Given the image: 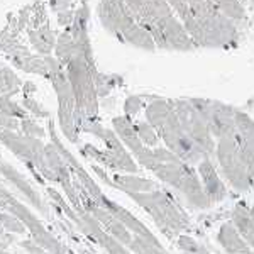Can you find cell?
I'll use <instances>...</instances> for the list:
<instances>
[{"label":"cell","mask_w":254,"mask_h":254,"mask_svg":"<svg viewBox=\"0 0 254 254\" xmlns=\"http://www.w3.org/2000/svg\"><path fill=\"white\" fill-rule=\"evenodd\" d=\"M149 171L156 175L159 182L183 195V198L195 208H208L212 205L203 191L195 166L187 165L180 158H173L170 161H154Z\"/></svg>","instance_id":"cell-1"},{"label":"cell","mask_w":254,"mask_h":254,"mask_svg":"<svg viewBox=\"0 0 254 254\" xmlns=\"http://www.w3.org/2000/svg\"><path fill=\"white\" fill-rule=\"evenodd\" d=\"M134 200L146 208V212L154 219L159 229L166 234H173L178 237L188 227V217L182 207L173 200V196L166 191L153 190L147 193H130Z\"/></svg>","instance_id":"cell-2"},{"label":"cell","mask_w":254,"mask_h":254,"mask_svg":"<svg viewBox=\"0 0 254 254\" xmlns=\"http://www.w3.org/2000/svg\"><path fill=\"white\" fill-rule=\"evenodd\" d=\"M215 156L219 161V170L222 178L237 191H249L254 187V178L246 165L243 154L236 141V134L224 137L215 146Z\"/></svg>","instance_id":"cell-3"},{"label":"cell","mask_w":254,"mask_h":254,"mask_svg":"<svg viewBox=\"0 0 254 254\" xmlns=\"http://www.w3.org/2000/svg\"><path fill=\"white\" fill-rule=\"evenodd\" d=\"M154 122L159 126L166 147L182 159L183 163H187L190 166H196L203 158H207L203 154V151L191 141L190 136L180 124V121L171 112L165 110L163 114H158L154 117Z\"/></svg>","instance_id":"cell-4"},{"label":"cell","mask_w":254,"mask_h":254,"mask_svg":"<svg viewBox=\"0 0 254 254\" xmlns=\"http://www.w3.org/2000/svg\"><path fill=\"white\" fill-rule=\"evenodd\" d=\"M196 173H198L203 191H205L207 198L210 200V203H219V202H222V200H225V196H227L225 180L222 178L220 171L217 170L210 159L203 158L202 161L196 165Z\"/></svg>","instance_id":"cell-5"},{"label":"cell","mask_w":254,"mask_h":254,"mask_svg":"<svg viewBox=\"0 0 254 254\" xmlns=\"http://www.w3.org/2000/svg\"><path fill=\"white\" fill-rule=\"evenodd\" d=\"M236 141L239 146V151L243 154L246 165L251 171L254 178V124L244 117L237 119V129H236Z\"/></svg>","instance_id":"cell-6"},{"label":"cell","mask_w":254,"mask_h":254,"mask_svg":"<svg viewBox=\"0 0 254 254\" xmlns=\"http://www.w3.org/2000/svg\"><path fill=\"white\" fill-rule=\"evenodd\" d=\"M217 243L222 246L225 254H249L253 248L237 232L232 222H224L217 231Z\"/></svg>","instance_id":"cell-7"},{"label":"cell","mask_w":254,"mask_h":254,"mask_svg":"<svg viewBox=\"0 0 254 254\" xmlns=\"http://www.w3.org/2000/svg\"><path fill=\"white\" fill-rule=\"evenodd\" d=\"M232 224L237 229L241 236L244 237V241L254 249V220L251 214H249V208L244 205H236L232 210Z\"/></svg>","instance_id":"cell-8"},{"label":"cell","mask_w":254,"mask_h":254,"mask_svg":"<svg viewBox=\"0 0 254 254\" xmlns=\"http://www.w3.org/2000/svg\"><path fill=\"white\" fill-rule=\"evenodd\" d=\"M117 183L122 185L129 193H147V191L156 190V182L147 178H139V176H119Z\"/></svg>","instance_id":"cell-9"},{"label":"cell","mask_w":254,"mask_h":254,"mask_svg":"<svg viewBox=\"0 0 254 254\" xmlns=\"http://www.w3.org/2000/svg\"><path fill=\"white\" fill-rule=\"evenodd\" d=\"M176 246L183 254H210L202 243H198L195 237L187 234H180L176 237Z\"/></svg>","instance_id":"cell-10"},{"label":"cell","mask_w":254,"mask_h":254,"mask_svg":"<svg viewBox=\"0 0 254 254\" xmlns=\"http://www.w3.org/2000/svg\"><path fill=\"white\" fill-rule=\"evenodd\" d=\"M130 248L137 254H170L159 243H151V241L139 236H136L130 241Z\"/></svg>","instance_id":"cell-11"},{"label":"cell","mask_w":254,"mask_h":254,"mask_svg":"<svg viewBox=\"0 0 254 254\" xmlns=\"http://www.w3.org/2000/svg\"><path fill=\"white\" fill-rule=\"evenodd\" d=\"M141 136H142V139H144L146 144L151 146V147H153L158 142V136L147 126H144V129H141Z\"/></svg>","instance_id":"cell-12"},{"label":"cell","mask_w":254,"mask_h":254,"mask_svg":"<svg viewBox=\"0 0 254 254\" xmlns=\"http://www.w3.org/2000/svg\"><path fill=\"white\" fill-rule=\"evenodd\" d=\"M249 214H251V217H253V220H254V202H253V205H251V208H249Z\"/></svg>","instance_id":"cell-13"}]
</instances>
